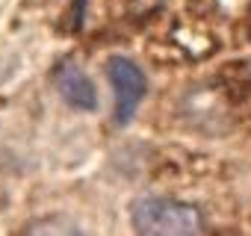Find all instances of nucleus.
I'll use <instances>...</instances> for the list:
<instances>
[{
    "label": "nucleus",
    "instance_id": "nucleus-1",
    "mask_svg": "<svg viewBox=\"0 0 251 236\" xmlns=\"http://www.w3.org/2000/svg\"><path fill=\"white\" fill-rule=\"evenodd\" d=\"M133 227L145 236H183V233H201V212L189 204L145 195L133 204Z\"/></svg>",
    "mask_w": 251,
    "mask_h": 236
},
{
    "label": "nucleus",
    "instance_id": "nucleus-2",
    "mask_svg": "<svg viewBox=\"0 0 251 236\" xmlns=\"http://www.w3.org/2000/svg\"><path fill=\"white\" fill-rule=\"evenodd\" d=\"M106 71H109V83L115 89V124H130V118L136 115L142 97H145V89H148V80L142 74V68L124 56H112L106 62Z\"/></svg>",
    "mask_w": 251,
    "mask_h": 236
},
{
    "label": "nucleus",
    "instance_id": "nucleus-3",
    "mask_svg": "<svg viewBox=\"0 0 251 236\" xmlns=\"http://www.w3.org/2000/svg\"><path fill=\"white\" fill-rule=\"evenodd\" d=\"M53 83H56L59 94H62L74 109H83V112L98 109V92H95V83L89 80V74H86L77 62H71V59L59 62L56 71H53Z\"/></svg>",
    "mask_w": 251,
    "mask_h": 236
}]
</instances>
